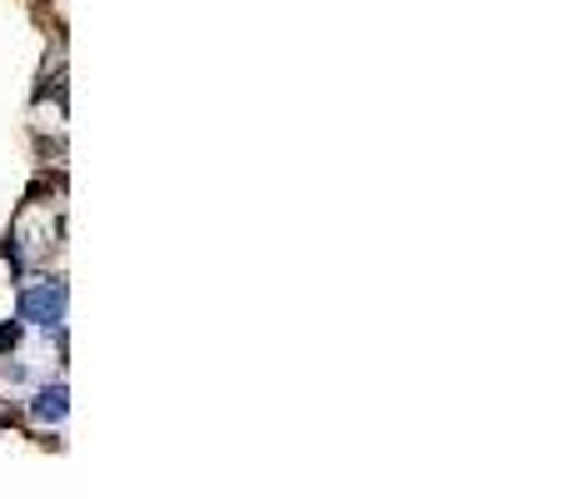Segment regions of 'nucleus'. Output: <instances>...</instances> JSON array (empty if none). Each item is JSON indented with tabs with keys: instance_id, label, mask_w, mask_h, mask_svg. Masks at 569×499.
Here are the masks:
<instances>
[{
	"instance_id": "1",
	"label": "nucleus",
	"mask_w": 569,
	"mask_h": 499,
	"mask_svg": "<svg viewBox=\"0 0 569 499\" xmlns=\"http://www.w3.org/2000/svg\"><path fill=\"white\" fill-rule=\"evenodd\" d=\"M21 320L60 330V320H65V280H40V285L21 290Z\"/></svg>"
},
{
	"instance_id": "2",
	"label": "nucleus",
	"mask_w": 569,
	"mask_h": 499,
	"mask_svg": "<svg viewBox=\"0 0 569 499\" xmlns=\"http://www.w3.org/2000/svg\"><path fill=\"white\" fill-rule=\"evenodd\" d=\"M31 415L40 419V425H60V419L71 415V394H65V385H40L36 394H31Z\"/></svg>"
},
{
	"instance_id": "3",
	"label": "nucleus",
	"mask_w": 569,
	"mask_h": 499,
	"mask_svg": "<svg viewBox=\"0 0 569 499\" xmlns=\"http://www.w3.org/2000/svg\"><path fill=\"white\" fill-rule=\"evenodd\" d=\"M15 340H21V320H5L0 325V350H15Z\"/></svg>"
}]
</instances>
